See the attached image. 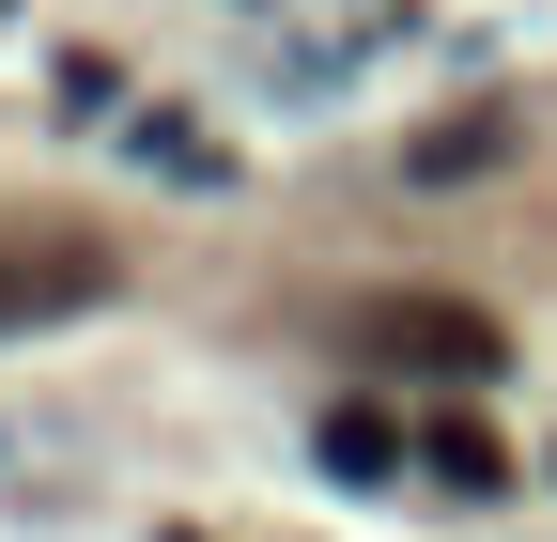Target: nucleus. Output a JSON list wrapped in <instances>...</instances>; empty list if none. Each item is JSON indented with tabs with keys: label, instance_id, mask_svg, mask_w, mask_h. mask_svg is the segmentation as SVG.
<instances>
[{
	"label": "nucleus",
	"instance_id": "obj_2",
	"mask_svg": "<svg viewBox=\"0 0 557 542\" xmlns=\"http://www.w3.org/2000/svg\"><path fill=\"white\" fill-rule=\"evenodd\" d=\"M109 295V248H78V233H0V325H47V310H94Z\"/></svg>",
	"mask_w": 557,
	"mask_h": 542
},
{
	"label": "nucleus",
	"instance_id": "obj_5",
	"mask_svg": "<svg viewBox=\"0 0 557 542\" xmlns=\"http://www.w3.org/2000/svg\"><path fill=\"white\" fill-rule=\"evenodd\" d=\"M418 465H434V496H511V449L480 434V419H434V434H418Z\"/></svg>",
	"mask_w": 557,
	"mask_h": 542
},
{
	"label": "nucleus",
	"instance_id": "obj_4",
	"mask_svg": "<svg viewBox=\"0 0 557 542\" xmlns=\"http://www.w3.org/2000/svg\"><path fill=\"white\" fill-rule=\"evenodd\" d=\"M496 156H511V109H449V124H418V140H403L418 186H465V171H496Z\"/></svg>",
	"mask_w": 557,
	"mask_h": 542
},
{
	"label": "nucleus",
	"instance_id": "obj_3",
	"mask_svg": "<svg viewBox=\"0 0 557 542\" xmlns=\"http://www.w3.org/2000/svg\"><path fill=\"white\" fill-rule=\"evenodd\" d=\"M310 449H325V481H357V496L403 481V419H387V403H325V434H310Z\"/></svg>",
	"mask_w": 557,
	"mask_h": 542
},
{
	"label": "nucleus",
	"instance_id": "obj_1",
	"mask_svg": "<svg viewBox=\"0 0 557 542\" xmlns=\"http://www.w3.org/2000/svg\"><path fill=\"white\" fill-rule=\"evenodd\" d=\"M372 342H387V357H418L434 387H480V372H511L496 310H465V295H387V310H372Z\"/></svg>",
	"mask_w": 557,
	"mask_h": 542
}]
</instances>
